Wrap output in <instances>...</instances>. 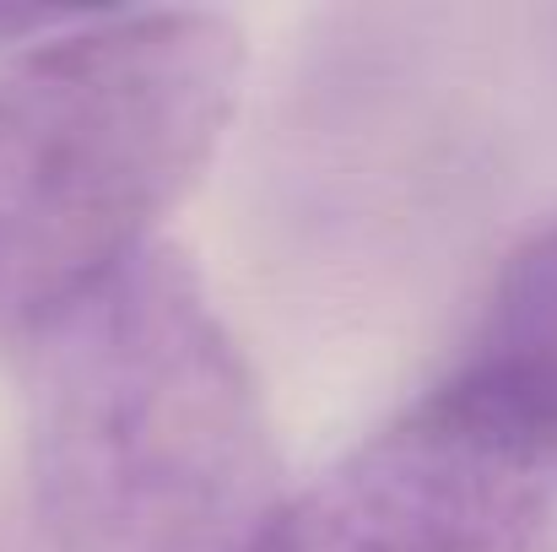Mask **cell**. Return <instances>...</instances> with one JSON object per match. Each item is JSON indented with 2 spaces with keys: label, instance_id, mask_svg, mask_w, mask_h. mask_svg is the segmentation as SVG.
Segmentation results:
<instances>
[{
  "label": "cell",
  "instance_id": "2",
  "mask_svg": "<svg viewBox=\"0 0 557 552\" xmlns=\"http://www.w3.org/2000/svg\"><path fill=\"white\" fill-rule=\"evenodd\" d=\"M238 82L244 33L216 11L71 16L0 71V342L158 244Z\"/></svg>",
  "mask_w": 557,
  "mask_h": 552
},
{
  "label": "cell",
  "instance_id": "3",
  "mask_svg": "<svg viewBox=\"0 0 557 552\" xmlns=\"http://www.w3.org/2000/svg\"><path fill=\"white\" fill-rule=\"evenodd\" d=\"M249 552H557V395L460 364L282 493Z\"/></svg>",
  "mask_w": 557,
  "mask_h": 552
},
{
  "label": "cell",
  "instance_id": "4",
  "mask_svg": "<svg viewBox=\"0 0 557 552\" xmlns=\"http://www.w3.org/2000/svg\"><path fill=\"white\" fill-rule=\"evenodd\" d=\"M466 364L536 379L557 395V217L498 266Z\"/></svg>",
  "mask_w": 557,
  "mask_h": 552
},
{
  "label": "cell",
  "instance_id": "5",
  "mask_svg": "<svg viewBox=\"0 0 557 552\" xmlns=\"http://www.w3.org/2000/svg\"><path fill=\"white\" fill-rule=\"evenodd\" d=\"M71 11H38V5H0V49H33L38 38L60 33Z\"/></svg>",
  "mask_w": 557,
  "mask_h": 552
},
{
  "label": "cell",
  "instance_id": "1",
  "mask_svg": "<svg viewBox=\"0 0 557 552\" xmlns=\"http://www.w3.org/2000/svg\"><path fill=\"white\" fill-rule=\"evenodd\" d=\"M27 482L54 552H249L282 504L255 368L180 249L27 336Z\"/></svg>",
  "mask_w": 557,
  "mask_h": 552
}]
</instances>
